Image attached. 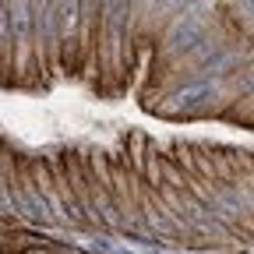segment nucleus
<instances>
[{"label": "nucleus", "mask_w": 254, "mask_h": 254, "mask_svg": "<svg viewBox=\"0 0 254 254\" xmlns=\"http://www.w3.org/2000/svg\"><path fill=\"white\" fill-rule=\"evenodd\" d=\"M148 134L145 131H138V127H131V131L124 134V148H120V155H124V163L131 166L134 173H141V163H145V155H148Z\"/></svg>", "instance_id": "nucleus-1"}, {"label": "nucleus", "mask_w": 254, "mask_h": 254, "mask_svg": "<svg viewBox=\"0 0 254 254\" xmlns=\"http://www.w3.org/2000/svg\"><path fill=\"white\" fill-rule=\"evenodd\" d=\"M254 95L251 92H244V95H237V99L219 113V120H226V124H237V127H251V120H254Z\"/></svg>", "instance_id": "nucleus-2"}, {"label": "nucleus", "mask_w": 254, "mask_h": 254, "mask_svg": "<svg viewBox=\"0 0 254 254\" xmlns=\"http://www.w3.org/2000/svg\"><path fill=\"white\" fill-rule=\"evenodd\" d=\"M46 244H50V240H46ZM46 244H36V247H21L18 254H53V251H50Z\"/></svg>", "instance_id": "nucleus-3"}]
</instances>
